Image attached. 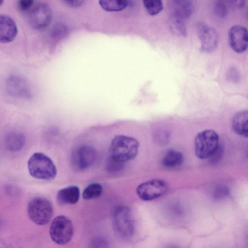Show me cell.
<instances>
[{"mask_svg": "<svg viewBox=\"0 0 248 248\" xmlns=\"http://www.w3.org/2000/svg\"><path fill=\"white\" fill-rule=\"evenodd\" d=\"M139 147V142L136 139L124 135H117L111 141L109 156L124 163L136 157Z\"/></svg>", "mask_w": 248, "mask_h": 248, "instance_id": "cell-1", "label": "cell"}, {"mask_svg": "<svg viewBox=\"0 0 248 248\" xmlns=\"http://www.w3.org/2000/svg\"><path fill=\"white\" fill-rule=\"evenodd\" d=\"M27 165L31 176L37 179L52 180L57 175L55 164L48 156L42 153L33 154L29 159Z\"/></svg>", "mask_w": 248, "mask_h": 248, "instance_id": "cell-2", "label": "cell"}, {"mask_svg": "<svg viewBox=\"0 0 248 248\" xmlns=\"http://www.w3.org/2000/svg\"><path fill=\"white\" fill-rule=\"evenodd\" d=\"M27 212L32 222L38 225H44L50 221L52 217L53 206L47 199L37 197L29 202Z\"/></svg>", "mask_w": 248, "mask_h": 248, "instance_id": "cell-3", "label": "cell"}, {"mask_svg": "<svg viewBox=\"0 0 248 248\" xmlns=\"http://www.w3.org/2000/svg\"><path fill=\"white\" fill-rule=\"evenodd\" d=\"M219 137L212 130H205L199 133L195 139V153L200 159L213 155L217 150Z\"/></svg>", "mask_w": 248, "mask_h": 248, "instance_id": "cell-4", "label": "cell"}, {"mask_svg": "<svg viewBox=\"0 0 248 248\" xmlns=\"http://www.w3.org/2000/svg\"><path fill=\"white\" fill-rule=\"evenodd\" d=\"M112 224L115 232L123 238H128L134 233V221L131 210L127 206H119L115 208Z\"/></svg>", "mask_w": 248, "mask_h": 248, "instance_id": "cell-5", "label": "cell"}, {"mask_svg": "<svg viewBox=\"0 0 248 248\" xmlns=\"http://www.w3.org/2000/svg\"><path fill=\"white\" fill-rule=\"evenodd\" d=\"M74 228L72 221L64 215L57 216L52 221L49 234L52 241L56 244L63 245L72 239Z\"/></svg>", "mask_w": 248, "mask_h": 248, "instance_id": "cell-6", "label": "cell"}, {"mask_svg": "<svg viewBox=\"0 0 248 248\" xmlns=\"http://www.w3.org/2000/svg\"><path fill=\"white\" fill-rule=\"evenodd\" d=\"M96 157V151L93 147L81 145L73 150L71 155V164L76 171L84 170L94 163Z\"/></svg>", "mask_w": 248, "mask_h": 248, "instance_id": "cell-7", "label": "cell"}, {"mask_svg": "<svg viewBox=\"0 0 248 248\" xmlns=\"http://www.w3.org/2000/svg\"><path fill=\"white\" fill-rule=\"evenodd\" d=\"M168 185L161 179H154L139 185L136 190L138 197L142 200L148 201L163 195L168 190Z\"/></svg>", "mask_w": 248, "mask_h": 248, "instance_id": "cell-8", "label": "cell"}, {"mask_svg": "<svg viewBox=\"0 0 248 248\" xmlns=\"http://www.w3.org/2000/svg\"><path fill=\"white\" fill-rule=\"evenodd\" d=\"M52 13L50 7L46 3L39 2L33 6L28 15L30 25L34 29H42L51 22Z\"/></svg>", "mask_w": 248, "mask_h": 248, "instance_id": "cell-9", "label": "cell"}, {"mask_svg": "<svg viewBox=\"0 0 248 248\" xmlns=\"http://www.w3.org/2000/svg\"><path fill=\"white\" fill-rule=\"evenodd\" d=\"M229 42L232 49L238 53L248 48V30L245 27L235 25L229 30Z\"/></svg>", "mask_w": 248, "mask_h": 248, "instance_id": "cell-10", "label": "cell"}, {"mask_svg": "<svg viewBox=\"0 0 248 248\" xmlns=\"http://www.w3.org/2000/svg\"><path fill=\"white\" fill-rule=\"evenodd\" d=\"M199 36L202 51L212 52L217 47L218 37L213 28L207 25L202 26L199 31Z\"/></svg>", "mask_w": 248, "mask_h": 248, "instance_id": "cell-11", "label": "cell"}, {"mask_svg": "<svg viewBox=\"0 0 248 248\" xmlns=\"http://www.w3.org/2000/svg\"><path fill=\"white\" fill-rule=\"evenodd\" d=\"M171 18L185 21L192 14V2L187 0H172L170 3Z\"/></svg>", "mask_w": 248, "mask_h": 248, "instance_id": "cell-12", "label": "cell"}, {"mask_svg": "<svg viewBox=\"0 0 248 248\" xmlns=\"http://www.w3.org/2000/svg\"><path fill=\"white\" fill-rule=\"evenodd\" d=\"M17 33L16 22L9 16L0 15V41L1 43H9L13 40Z\"/></svg>", "mask_w": 248, "mask_h": 248, "instance_id": "cell-13", "label": "cell"}, {"mask_svg": "<svg viewBox=\"0 0 248 248\" xmlns=\"http://www.w3.org/2000/svg\"><path fill=\"white\" fill-rule=\"evenodd\" d=\"M80 197V191L76 186H70L60 189L57 194L56 199L61 204L76 203Z\"/></svg>", "mask_w": 248, "mask_h": 248, "instance_id": "cell-14", "label": "cell"}, {"mask_svg": "<svg viewBox=\"0 0 248 248\" xmlns=\"http://www.w3.org/2000/svg\"><path fill=\"white\" fill-rule=\"evenodd\" d=\"M232 126L236 134L248 138V111L237 112L233 118Z\"/></svg>", "mask_w": 248, "mask_h": 248, "instance_id": "cell-15", "label": "cell"}, {"mask_svg": "<svg viewBox=\"0 0 248 248\" xmlns=\"http://www.w3.org/2000/svg\"><path fill=\"white\" fill-rule=\"evenodd\" d=\"M5 146L11 151L20 150L25 142L24 135L18 132H12L9 133L5 138Z\"/></svg>", "mask_w": 248, "mask_h": 248, "instance_id": "cell-16", "label": "cell"}, {"mask_svg": "<svg viewBox=\"0 0 248 248\" xmlns=\"http://www.w3.org/2000/svg\"><path fill=\"white\" fill-rule=\"evenodd\" d=\"M183 155L180 152L175 149L167 151L163 157L162 164L168 168H174L180 166L183 162Z\"/></svg>", "mask_w": 248, "mask_h": 248, "instance_id": "cell-17", "label": "cell"}, {"mask_svg": "<svg viewBox=\"0 0 248 248\" xmlns=\"http://www.w3.org/2000/svg\"><path fill=\"white\" fill-rule=\"evenodd\" d=\"M98 2L102 9L108 12L120 11L128 5L126 0H100Z\"/></svg>", "mask_w": 248, "mask_h": 248, "instance_id": "cell-18", "label": "cell"}, {"mask_svg": "<svg viewBox=\"0 0 248 248\" xmlns=\"http://www.w3.org/2000/svg\"><path fill=\"white\" fill-rule=\"evenodd\" d=\"M101 185L98 183L89 184L83 190L82 197L85 200H91L99 197L102 192Z\"/></svg>", "mask_w": 248, "mask_h": 248, "instance_id": "cell-19", "label": "cell"}, {"mask_svg": "<svg viewBox=\"0 0 248 248\" xmlns=\"http://www.w3.org/2000/svg\"><path fill=\"white\" fill-rule=\"evenodd\" d=\"M143 3L145 9L151 16L158 14L163 8L162 2L159 0H145Z\"/></svg>", "mask_w": 248, "mask_h": 248, "instance_id": "cell-20", "label": "cell"}, {"mask_svg": "<svg viewBox=\"0 0 248 248\" xmlns=\"http://www.w3.org/2000/svg\"><path fill=\"white\" fill-rule=\"evenodd\" d=\"M170 30L174 34L183 36L186 35L184 21L170 18Z\"/></svg>", "mask_w": 248, "mask_h": 248, "instance_id": "cell-21", "label": "cell"}, {"mask_svg": "<svg viewBox=\"0 0 248 248\" xmlns=\"http://www.w3.org/2000/svg\"><path fill=\"white\" fill-rule=\"evenodd\" d=\"M124 163L109 156L107 161L106 168L109 172H118L123 169Z\"/></svg>", "mask_w": 248, "mask_h": 248, "instance_id": "cell-22", "label": "cell"}, {"mask_svg": "<svg viewBox=\"0 0 248 248\" xmlns=\"http://www.w3.org/2000/svg\"><path fill=\"white\" fill-rule=\"evenodd\" d=\"M226 1H217L214 6L215 14L220 18L226 17L228 13V8Z\"/></svg>", "mask_w": 248, "mask_h": 248, "instance_id": "cell-23", "label": "cell"}, {"mask_svg": "<svg viewBox=\"0 0 248 248\" xmlns=\"http://www.w3.org/2000/svg\"><path fill=\"white\" fill-rule=\"evenodd\" d=\"M33 3L34 1L32 0H20L18 1L17 5L20 10L24 11L31 8Z\"/></svg>", "mask_w": 248, "mask_h": 248, "instance_id": "cell-24", "label": "cell"}, {"mask_svg": "<svg viewBox=\"0 0 248 248\" xmlns=\"http://www.w3.org/2000/svg\"><path fill=\"white\" fill-rule=\"evenodd\" d=\"M67 29L65 26L62 25H58L56 26L53 31V35L56 37H61L66 34Z\"/></svg>", "mask_w": 248, "mask_h": 248, "instance_id": "cell-25", "label": "cell"}, {"mask_svg": "<svg viewBox=\"0 0 248 248\" xmlns=\"http://www.w3.org/2000/svg\"><path fill=\"white\" fill-rule=\"evenodd\" d=\"M69 6L76 7L81 5L84 2L83 0H64L63 1Z\"/></svg>", "mask_w": 248, "mask_h": 248, "instance_id": "cell-26", "label": "cell"}, {"mask_svg": "<svg viewBox=\"0 0 248 248\" xmlns=\"http://www.w3.org/2000/svg\"><path fill=\"white\" fill-rule=\"evenodd\" d=\"M247 16H248V15H247Z\"/></svg>", "mask_w": 248, "mask_h": 248, "instance_id": "cell-27", "label": "cell"}, {"mask_svg": "<svg viewBox=\"0 0 248 248\" xmlns=\"http://www.w3.org/2000/svg\"><path fill=\"white\" fill-rule=\"evenodd\" d=\"M247 244H248V243H247Z\"/></svg>", "mask_w": 248, "mask_h": 248, "instance_id": "cell-28", "label": "cell"}, {"mask_svg": "<svg viewBox=\"0 0 248 248\" xmlns=\"http://www.w3.org/2000/svg\"></svg>", "mask_w": 248, "mask_h": 248, "instance_id": "cell-29", "label": "cell"}]
</instances>
